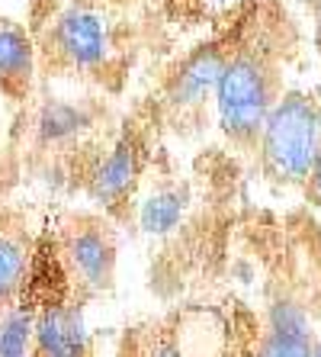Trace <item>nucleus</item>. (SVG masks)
Wrapping results in <instances>:
<instances>
[{"label": "nucleus", "mask_w": 321, "mask_h": 357, "mask_svg": "<svg viewBox=\"0 0 321 357\" xmlns=\"http://www.w3.org/2000/svg\"><path fill=\"white\" fill-rule=\"evenodd\" d=\"M280 97L283 81L280 65H276V49L267 36L251 33V26L244 23L241 45L225 68L219 91H215L219 129L238 149H257L267 116Z\"/></svg>", "instance_id": "obj_1"}, {"label": "nucleus", "mask_w": 321, "mask_h": 357, "mask_svg": "<svg viewBox=\"0 0 321 357\" xmlns=\"http://www.w3.org/2000/svg\"><path fill=\"white\" fill-rule=\"evenodd\" d=\"M260 171L273 183L296 187L321 155V103L305 91H283L257 142Z\"/></svg>", "instance_id": "obj_2"}, {"label": "nucleus", "mask_w": 321, "mask_h": 357, "mask_svg": "<svg viewBox=\"0 0 321 357\" xmlns=\"http://www.w3.org/2000/svg\"><path fill=\"white\" fill-rule=\"evenodd\" d=\"M241 36H244V23L235 26L231 33L196 45L189 55H183L173 65V71L164 77V109L173 123L199 116L209 100L215 103L219 81H222L225 68L238 52Z\"/></svg>", "instance_id": "obj_3"}, {"label": "nucleus", "mask_w": 321, "mask_h": 357, "mask_svg": "<svg viewBox=\"0 0 321 357\" xmlns=\"http://www.w3.org/2000/svg\"><path fill=\"white\" fill-rule=\"evenodd\" d=\"M113 55L109 26L97 10L71 3L55 13L45 42H42V61L58 71H100Z\"/></svg>", "instance_id": "obj_4"}, {"label": "nucleus", "mask_w": 321, "mask_h": 357, "mask_svg": "<svg viewBox=\"0 0 321 357\" xmlns=\"http://www.w3.org/2000/svg\"><path fill=\"white\" fill-rule=\"evenodd\" d=\"M116 232L97 213H77L61 225V258L87 293H107L116 280Z\"/></svg>", "instance_id": "obj_5"}, {"label": "nucleus", "mask_w": 321, "mask_h": 357, "mask_svg": "<svg viewBox=\"0 0 321 357\" xmlns=\"http://www.w3.org/2000/svg\"><path fill=\"white\" fill-rule=\"evenodd\" d=\"M36 357H87L91 335L84 306L75 299H52L36 312Z\"/></svg>", "instance_id": "obj_6"}, {"label": "nucleus", "mask_w": 321, "mask_h": 357, "mask_svg": "<svg viewBox=\"0 0 321 357\" xmlns=\"http://www.w3.org/2000/svg\"><path fill=\"white\" fill-rule=\"evenodd\" d=\"M141 174V145L132 132H125L107 151V158H100V165L91 174V197L97 199L103 209L116 213L125 199L132 197L135 183Z\"/></svg>", "instance_id": "obj_7"}, {"label": "nucleus", "mask_w": 321, "mask_h": 357, "mask_svg": "<svg viewBox=\"0 0 321 357\" xmlns=\"http://www.w3.org/2000/svg\"><path fill=\"white\" fill-rule=\"evenodd\" d=\"M315 332L302 303L289 296L273 299L267 325L257 344V357H312L315 354Z\"/></svg>", "instance_id": "obj_8"}, {"label": "nucleus", "mask_w": 321, "mask_h": 357, "mask_svg": "<svg viewBox=\"0 0 321 357\" xmlns=\"http://www.w3.org/2000/svg\"><path fill=\"white\" fill-rule=\"evenodd\" d=\"M36 42L19 23H0V93L10 103H26L36 84Z\"/></svg>", "instance_id": "obj_9"}, {"label": "nucleus", "mask_w": 321, "mask_h": 357, "mask_svg": "<svg viewBox=\"0 0 321 357\" xmlns=\"http://www.w3.org/2000/svg\"><path fill=\"white\" fill-rule=\"evenodd\" d=\"M189 206L187 187H161L151 197L141 199L139 206V225L145 235H171L183 222Z\"/></svg>", "instance_id": "obj_10"}, {"label": "nucleus", "mask_w": 321, "mask_h": 357, "mask_svg": "<svg viewBox=\"0 0 321 357\" xmlns=\"http://www.w3.org/2000/svg\"><path fill=\"white\" fill-rule=\"evenodd\" d=\"M26 274H29V248H26V241L17 232L0 229V312L17 306Z\"/></svg>", "instance_id": "obj_11"}, {"label": "nucleus", "mask_w": 321, "mask_h": 357, "mask_svg": "<svg viewBox=\"0 0 321 357\" xmlns=\"http://www.w3.org/2000/svg\"><path fill=\"white\" fill-rule=\"evenodd\" d=\"M36 126H39L42 142H68L91 126V113L84 107H75V103H65V100H49L39 109V123Z\"/></svg>", "instance_id": "obj_12"}, {"label": "nucleus", "mask_w": 321, "mask_h": 357, "mask_svg": "<svg viewBox=\"0 0 321 357\" xmlns=\"http://www.w3.org/2000/svg\"><path fill=\"white\" fill-rule=\"evenodd\" d=\"M36 344V312L10 306L0 312V357H29Z\"/></svg>", "instance_id": "obj_13"}, {"label": "nucleus", "mask_w": 321, "mask_h": 357, "mask_svg": "<svg viewBox=\"0 0 321 357\" xmlns=\"http://www.w3.org/2000/svg\"><path fill=\"white\" fill-rule=\"evenodd\" d=\"M305 193H308V199H312L315 206H321V155H318V161H315L308 181H305Z\"/></svg>", "instance_id": "obj_14"}, {"label": "nucleus", "mask_w": 321, "mask_h": 357, "mask_svg": "<svg viewBox=\"0 0 321 357\" xmlns=\"http://www.w3.org/2000/svg\"><path fill=\"white\" fill-rule=\"evenodd\" d=\"M315 49L321 55V0H315Z\"/></svg>", "instance_id": "obj_15"}, {"label": "nucleus", "mask_w": 321, "mask_h": 357, "mask_svg": "<svg viewBox=\"0 0 321 357\" xmlns=\"http://www.w3.org/2000/svg\"><path fill=\"white\" fill-rule=\"evenodd\" d=\"M312 357H321V338L315 341V354H312Z\"/></svg>", "instance_id": "obj_16"}, {"label": "nucleus", "mask_w": 321, "mask_h": 357, "mask_svg": "<svg viewBox=\"0 0 321 357\" xmlns=\"http://www.w3.org/2000/svg\"><path fill=\"white\" fill-rule=\"evenodd\" d=\"M107 3H129V0H107Z\"/></svg>", "instance_id": "obj_17"}, {"label": "nucleus", "mask_w": 321, "mask_h": 357, "mask_svg": "<svg viewBox=\"0 0 321 357\" xmlns=\"http://www.w3.org/2000/svg\"><path fill=\"white\" fill-rule=\"evenodd\" d=\"M219 3H238V0H219Z\"/></svg>", "instance_id": "obj_18"}, {"label": "nucleus", "mask_w": 321, "mask_h": 357, "mask_svg": "<svg viewBox=\"0 0 321 357\" xmlns=\"http://www.w3.org/2000/svg\"><path fill=\"white\" fill-rule=\"evenodd\" d=\"M0 197H3V181H0Z\"/></svg>", "instance_id": "obj_19"}]
</instances>
